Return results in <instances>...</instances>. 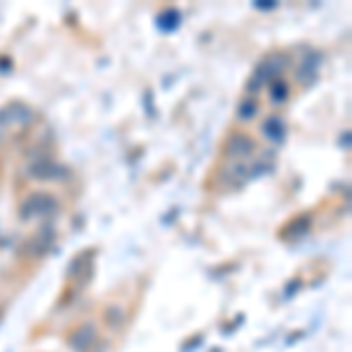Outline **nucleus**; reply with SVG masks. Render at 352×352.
<instances>
[{
  "label": "nucleus",
  "mask_w": 352,
  "mask_h": 352,
  "mask_svg": "<svg viewBox=\"0 0 352 352\" xmlns=\"http://www.w3.org/2000/svg\"><path fill=\"white\" fill-rule=\"evenodd\" d=\"M256 113H258V101L254 99V96L242 99V104L237 106V118H240V120H252Z\"/></svg>",
  "instance_id": "obj_12"
},
{
  "label": "nucleus",
  "mask_w": 352,
  "mask_h": 352,
  "mask_svg": "<svg viewBox=\"0 0 352 352\" xmlns=\"http://www.w3.org/2000/svg\"><path fill=\"white\" fill-rule=\"evenodd\" d=\"M226 172H228L226 176H228V181H230L232 186H242V184H247L249 176H252V174H249V172H252V169H249L247 164H242V162L230 164V167L226 169Z\"/></svg>",
  "instance_id": "obj_8"
},
{
  "label": "nucleus",
  "mask_w": 352,
  "mask_h": 352,
  "mask_svg": "<svg viewBox=\"0 0 352 352\" xmlns=\"http://www.w3.org/2000/svg\"><path fill=\"white\" fill-rule=\"evenodd\" d=\"M56 209H59V202H56L54 195L50 192H31L19 207V219L21 221H33V219H47L54 217Z\"/></svg>",
  "instance_id": "obj_1"
},
{
  "label": "nucleus",
  "mask_w": 352,
  "mask_h": 352,
  "mask_svg": "<svg viewBox=\"0 0 352 352\" xmlns=\"http://www.w3.org/2000/svg\"><path fill=\"white\" fill-rule=\"evenodd\" d=\"M104 322L109 329H120L124 322H127V310L118 303H111L109 308L104 310Z\"/></svg>",
  "instance_id": "obj_7"
},
{
  "label": "nucleus",
  "mask_w": 352,
  "mask_h": 352,
  "mask_svg": "<svg viewBox=\"0 0 352 352\" xmlns=\"http://www.w3.org/2000/svg\"><path fill=\"white\" fill-rule=\"evenodd\" d=\"M0 317H3V312H0Z\"/></svg>",
  "instance_id": "obj_15"
},
{
  "label": "nucleus",
  "mask_w": 352,
  "mask_h": 352,
  "mask_svg": "<svg viewBox=\"0 0 352 352\" xmlns=\"http://www.w3.org/2000/svg\"><path fill=\"white\" fill-rule=\"evenodd\" d=\"M285 134H287V127H285V122H282V118L270 116L268 120L263 122V136H265V139L275 141V144H282V141H285Z\"/></svg>",
  "instance_id": "obj_6"
},
{
  "label": "nucleus",
  "mask_w": 352,
  "mask_h": 352,
  "mask_svg": "<svg viewBox=\"0 0 352 352\" xmlns=\"http://www.w3.org/2000/svg\"><path fill=\"white\" fill-rule=\"evenodd\" d=\"M270 96H272V104H285L287 96H289V85L282 80V78H275V80L268 82Z\"/></svg>",
  "instance_id": "obj_10"
},
{
  "label": "nucleus",
  "mask_w": 352,
  "mask_h": 352,
  "mask_svg": "<svg viewBox=\"0 0 352 352\" xmlns=\"http://www.w3.org/2000/svg\"><path fill=\"white\" fill-rule=\"evenodd\" d=\"M99 340V329H96L94 322H82L76 331L68 336V345H71L73 352H89Z\"/></svg>",
  "instance_id": "obj_3"
},
{
  "label": "nucleus",
  "mask_w": 352,
  "mask_h": 352,
  "mask_svg": "<svg viewBox=\"0 0 352 352\" xmlns=\"http://www.w3.org/2000/svg\"><path fill=\"white\" fill-rule=\"evenodd\" d=\"M308 226H310V217H296L292 221V223L287 226L285 230V237H289V240H296V237L305 235L308 232Z\"/></svg>",
  "instance_id": "obj_9"
},
{
  "label": "nucleus",
  "mask_w": 352,
  "mask_h": 352,
  "mask_svg": "<svg viewBox=\"0 0 352 352\" xmlns=\"http://www.w3.org/2000/svg\"><path fill=\"white\" fill-rule=\"evenodd\" d=\"M176 26H179V12H176V10H167V12L160 14V28L172 31Z\"/></svg>",
  "instance_id": "obj_13"
},
{
  "label": "nucleus",
  "mask_w": 352,
  "mask_h": 352,
  "mask_svg": "<svg viewBox=\"0 0 352 352\" xmlns=\"http://www.w3.org/2000/svg\"><path fill=\"white\" fill-rule=\"evenodd\" d=\"M317 66H320V54H312L308 59L303 61V66L298 68V80L305 82V78L312 80V78L317 76Z\"/></svg>",
  "instance_id": "obj_11"
},
{
  "label": "nucleus",
  "mask_w": 352,
  "mask_h": 352,
  "mask_svg": "<svg viewBox=\"0 0 352 352\" xmlns=\"http://www.w3.org/2000/svg\"><path fill=\"white\" fill-rule=\"evenodd\" d=\"M340 144H345V148H350V136H348V132H345V136H343V141Z\"/></svg>",
  "instance_id": "obj_14"
},
{
  "label": "nucleus",
  "mask_w": 352,
  "mask_h": 352,
  "mask_svg": "<svg viewBox=\"0 0 352 352\" xmlns=\"http://www.w3.org/2000/svg\"><path fill=\"white\" fill-rule=\"evenodd\" d=\"M64 172H66V169L59 167L56 162H52L50 157L33 162L31 167H28V176H31V179H41V181H59V179H64V176H66Z\"/></svg>",
  "instance_id": "obj_5"
},
{
  "label": "nucleus",
  "mask_w": 352,
  "mask_h": 352,
  "mask_svg": "<svg viewBox=\"0 0 352 352\" xmlns=\"http://www.w3.org/2000/svg\"><path fill=\"white\" fill-rule=\"evenodd\" d=\"M31 120H33V113L28 106L19 104V101L8 104L3 111H0V139H3L5 132H8V127H26Z\"/></svg>",
  "instance_id": "obj_2"
},
{
  "label": "nucleus",
  "mask_w": 352,
  "mask_h": 352,
  "mask_svg": "<svg viewBox=\"0 0 352 352\" xmlns=\"http://www.w3.org/2000/svg\"><path fill=\"white\" fill-rule=\"evenodd\" d=\"M226 151H228V155L235 157V160H244V157H252L254 153H256V144H254V139H249L247 134L237 132L226 141Z\"/></svg>",
  "instance_id": "obj_4"
}]
</instances>
